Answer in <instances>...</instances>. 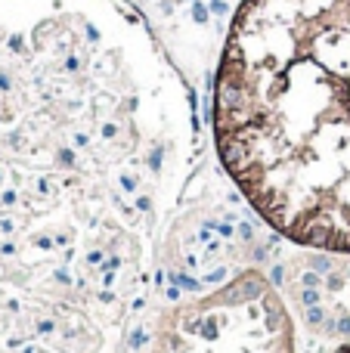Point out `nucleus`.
Returning <instances> with one entry per match:
<instances>
[{"mask_svg":"<svg viewBox=\"0 0 350 353\" xmlns=\"http://www.w3.org/2000/svg\"><path fill=\"white\" fill-rule=\"evenodd\" d=\"M214 133L270 226L350 254V0H242L217 68Z\"/></svg>","mask_w":350,"mask_h":353,"instance_id":"obj_1","label":"nucleus"},{"mask_svg":"<svg viewBox=\"0 0 350 353\" xmlns=\"http://www.w3.org/2000/svg\"><path fill=\"white\" fill-rule=\"evenodd\" d=\"M149 353H291V319L257 273L171 313Z\"/></svg>","mask_w":350,"mask_h":353,"instance_id":"obj_2","label":"nucleus"},{"mask_svg":"<svg viewBox=\"0 0 350 353\" xmlns=\"http://www.w3.org/2000/svg\"><path fill=\"white\" fill-rule=\"evenodd\" d=\"M341 353H350V350H341Z\"/></svg>","mask_w":350,"mask_h":353,"instance_id":"obj_3","label":"nucleus"}]
</instances>
